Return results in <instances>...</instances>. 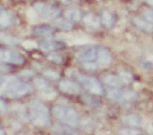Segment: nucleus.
I'll return each mask as SVG.
<instances>
[{"label":"nucleus","instance_id":"1","mask_svg":"<svg viewBox=\"0 0 153 135\" xmlns=\"http://www.w3.org/2000/svg\"><path fill=\"white\" fill-rule=\"evenodd\" d=\"M33 88L30 85L22 83L15 76H9L1 80V95L10 98H19L31 92Z\"/></svg>","mask_w":153,"mask_h":135},{"label":"nucleus","instance_id":"2","mask_svg":"<svg viewBox=\"0 0 153 135\" xmlns=\"http://www.w3.org/2000/svg\"><path fill=\"white\" fill-rule=\"evenodd\" d=\"M30 108V120L32 124L38 127L46 126L49 124L48 108L42 102L32 100L29 103Z\"/></svg>","mask_w":153,"mask_h":135},{"label":"nucleus","instance_id":"3","mask_svg":"<svg viewBox=\"0 0 153 135\" xmlns=\"http://www.w3.org/2000/svg\"><path fill=\"white\" fill-rule=\"evenodd\" d=\"M53 113L56 119L68 126L75 127L78 125V113L71 107L65 105H54L53 107Z\"/></svg>","mask_w":153,"mask_h":135},{"label":"nucleus","instance_id":"4","mask_svg":"<svg viewBox=\"0 0 153 135\" xmlns=\"http://www.w3.org/2000/svg\"><path fill=\"white\" fill-rule=\"evenodd\" d=\"M33 10L39 16L47 20L55 19L56 18H58L60 13V10L59 8L43 2L35 3L33 4Z\"/></svg>","mask_w":153,"mask_h":135},{"label":"nucleus","instance_id":"5","mask_svg":"<svg viewBox=\"0 0 153 135\" xmlns=\"http://www.w3.org/2000/svg\"><path fill=\"white\" fill-rule=\"evenodd\" d=\"M108 98L111 100L119 102L121 104L132 103L137 100V93L131 90H120V88H115L108 91Z\"/></svg>","mask_w":153,"mask_h":135},{"label":"nucleus","instance_id":"6","mask_svg":"<svg viewBox=\"0 0 153 135\" xmlns=\"http://www.w3.org/2000/svg\"><path fill=\"white\" fill-rule=\"evenodd\" d=\"M78 80L83 85V86L92 93L95 95H102L104 90L100 82L94 77L87 76V75H79Z\"/></svg>","mask_w":153,"mask_h":135},{"label":"nucleus","instance_id":"7","mask_svg":"<svg viewBox=\"0 0 153 135\" xmlns=\"http://www.w3.org/2000/svg\"><path fill=\"white\" fill-rule=\"evenodd\" d=\"M0 60L3 63H12L14 65H23L25 63V58L21 54L4 49H1Z\"/></svg>","mask_w":153,"mask_h":135},{"label":"nucleus","instance_id":"8","mask_svg":"<svg viewBox=\"0 0 153 135\" xmlns=\"http://www.w3.org/2000/svg\"><path fill=\"white\" fill-rule=\"evenodd\" d=\"M59 87L60 91H62L65 93L68 94H73V95H76L79 94L82 89L80 87V86L73 81L70 80H62L60 81L59 84Z\"/></svg>","mask_w":153,"mask_h":135},{"label":"nucleus","instance_id":"9","mask_svg":"<svg viewBox=\"0 0 153 135\" xmlns=\"http://www.w3.org/2000/svg\"><path fill=\"white\" fill-rule=\"evenodd\" d=\"M15 21V15L11 11L4 10L1 7L0 11V25L2 28H6L13 24Z\"/></svg>","mask_w":153,"mask_h":135},{"label":"nucleus","instance_id":"10","mask_svg":"<svg viewBox=\"0 0 153 135\" xmlns=\"http://www.w3.org/2000/svg\"><path fill=\"white\" fill-rule=\"evenodd\" d=\"M97 59L102 66H108L112 61L111 52L104 47H99L97 49Z\"/></svg>","mask_w":153,"mask_h":135},{"label":"nucleus","instance_id":"11","mask_svg":"<svg viewBox=\"0 0 153 135\" xmlns=\"http://www.w3.org/2000/svg\"><path fill=\"white\" fill-rule=\"evenodd\" d=\"M76 56L82 61H93L97 58V49L94 47H88L80 51Z\"/></svg>","mask_w":153,"mask_h":135},{"label":"nucleus","instance_id":"12","mask_svg":"<svg viewBox=\"0 0 153 135\" xmlns=\"http://www.w3.org/2000/svg\"><path fill=\"white\" fill-rule=\"evenodd\" d=\"M102 81L107 86L111 88H121L123 86V81L120 77L114 74H105L102 76Z\"/></svg>","mask_w":153,"mask_h":135},{"label":"nucleus","instance_id":"13","mask_svg":"<svg viewBox=\"0 0 153 135\" xmlns=\"http://www.w3.org/2000/svg\"><path fill=\"white\" fill-rule=\"evenodd\" d=\"M64 46H65L64 43L58 40H54V39H46L40 45L41 49L44 52H51L56 49H60Z\"/></svg>","mask_w":153,"mask_h":135},{"label":"nucleus","instance_id":"14","mask_svg":"<svg viewBox=\"0 0 153 135\" xmlns=\"http://www.w3.org/2000/svg\"><path fill=\"white\" fill-rule=\"evenodd\" d=\"M34 85L37 87V89L43 93L46 94H50L53 92V87L47 82V80H45L42 78H35L34 79Z\"/></svg>","mask_w":153,"mask_h":135},{"label":"nucleus","instance_id":"15","mask_svg":"<svg viewBox=\"0 0 153 135\" xmlns=\"http://www.w3.org/2000/svg\"><path fill=\"white\" fill-rule=\"evenodd\" d=\"M101 22L103 26H105L108 29H110L115 23V18L112 12L108 10H104L102 11L101 14Z\"/></svg>","mask_w":153,"mask_h":135},{"label":"nucleus","instance_id":"16","mask_svg":"<svg viewBox=\"0 0 153 135\" xmlns=\"http://www.w3.org/2000/svg\"><path fill=\"white\" fill-rule=\"evenodd\" d=\"M83 23L91 29H96L100 25V20L97 16H95L93 13H88L84 16Z\"/></svg>","mask_w":153,"mask_h":135},{"label":"nucleus","instance_id":"17","mask_svg":"<svg viewBox=\"0 0 153 135\" xmlns=\"http://www.w3.org/2000/svg\"><path fill=\"white\" fill-rule=\"evenodd\" d=\"M123 122L130 126H139L141 125V118L136 114H130L122 117Z\"/></svg>","mask_w":153,"mask_h":135},{"label":"nucleus","instance_id":"18","mask_svg":"<svg viewBox=\"0 0 153 135\" xmlns=\"http://www.w3.org/2000/svg\"><path fill=\"white\" fill-rule=\"evenodd\" d=\"M64 16L68 20L71 21H80L82 18V12L80 10L75 8L68 9L64 12Z\"/></svg>","mask_w":153,"mask_h":135},{"label":"nucleus","instance_id":"19","mask_svg":"<svg viewBox=\"0 0 153 135\" xmlns=\"http://www.w3.org/2000/svg\"><path fill=\"white\" fill-rule=\"evenodd\" d=\"M54 32V28L49 25H39L36 27L34 33L38 36H50Z\"/></svg>","mask_w":153,"mask_h":135},{"label":"nucleus","instance_id":"20","mask_svg":"<svg viewBox=\"0 0 153 135\" xmlns=\"http://www.w3.org/2000/svg\"><path fill=\"white\" fill-rule=\"evenodd\" d=\"M134 23L136 24L137 27H139L142 30H144L147 32H151L153 30V25L152 24V23H150L149 21H143L140 18H136L134 19Z\"/></svg>","mask_w":153,"mask_h":135},{"label":"nucleus","instance_id":"21","mask_svg":"<svg viewBox=\"0 0 153 135\" xmlns=\"http://www.w3.org/2000/svg\"><path fill=\"white\" fill-rule=\"evenodd\" d=\"M1 41L4 44L11 45H15L19 43H20L21 39L19 38H16V37H12L10 35H1Z\"/></svg>","mask_w":153,"mask_h":135},{"label":"nucleus","instance_id":"22","mask_svg":"<svg viewBox=\"0 0 153 135\" xmlns=\"http://www.w3.org/2000/svg\"><path fill=\"white\" fill-rule=\"evenodd\" d=\"M54 26L59 28V29H62V30H66L68 31L73 28L72 24L69 22V20H64V19H58L55 20L54 22Z\"/></svg>","mask_w":153,"mask_h":135},{"label":"nucleus","instance_id":"23","mask_svg":"<svg viewBox=\"0 0 153 135\" xmlns=\"http://www.w3.org/2000/svg\"><path fill=\"white\" fill-rule=\"evenodd\" d=\"M119 77H120L121 80L123 81V83L127 84V85L130 84L132 82V80H133L132 74L130 72H127V71H120Z\"/></svg>","mask_w":153,"mask_h":135},{"label":"nucleus","instance_id":"24","mask_svg":"<svg viewBox=\"0 0 153 135\" xmlns=\"http://www.w3.org/2000/svg\"><path fill=\"white\" fill-rule=\"evenodd\" d=\"M53 130L55 133H57V134H76L74 131L71 130L68 127H67V126H61V125H55L53 128Z\"/></svg>","mask_w":153,"mask_h":135},{"label":"nucleus","instance_id":"25","mask_svg":"<svg viewBox=\"0 0 153 135\" xmlns=\"http://www.w3.org/2000/svg\"><path fill=\"white\" fill-rule=\"evenodd\" d=\"M47 59L54 64H61L63 61V58L61 57L60 54L57 53V52H52L50 54H48L47 56Z\"/></svg>","mask_w":153,"mask_h":135},{"label":"nucleus","instance_id":"26","mask_svg":"<svg viewBox=\"0 0 153 135\" xmlns=\"http://www.w3.org/2000/svg\"><path fill=\"white\" fill-rule=\"evenodd\" d=\"M44 75L50 79L57 80L59 79V73L58 72L53 70V69H47L44 71Z\"/></svg>","mask_w":153,"mask_h":135},{"label":"nucleus","instance_id":"27","mask_svg":"<svg viewBox=\"0 0 153 135\" xmlns=\"http://www.w3.org/2000/svg\"><path fill=\"white\" fill-rule=\"evenodd\" d=\"M82 66L87 71H95L98 67L97 65L95 63H93L92 61H83Z\"/></svg>","mask_w":153,"mask_h":135},{"label":"nucleus","instance_id":"28","mask_svg":"<svg viewBox=\"0 0 153 135\" xmlns=\"http://www.w3.org/2000/svg\"><path fill=\"white\" fill-rule=\"evenodd\" d=\"M119 133H120V134H139L140 131L136 130V129H132V128H124V129H121L119 131Z\"/></svg>","mask_w":153,"mask_h":135},{"label":"nucleus","instance_id":"29","mask_svg":"<svg viewBox=\"0 0 153 135\" xmlns=\"http://www.w3.org/2000/svg\"><path fill=\"white\" fill-rule=\"evenodd\" d=\"M14 110L17 112L18 113V115L19 116V117H21V118H25V108H24L22 105H17V106H15L14 107Z\"/></svg>","mask_w":153,"mask_h":135},{"label":"nucleus","instance_id":"30","mask_svg":"<svg viewBox=\"0 0 153 135\" xmlns=\"http://www.w3.org/2000/svg\"><path fill=\"white\" fill-rule=\"evenodd\" d=\"M144 17L146 18L147 21H149L150 23L153 24V11L152 10H147L144 11Z\"/></svg>","mask_w":153,"mask_h":135},{"label":"nucleus","instance_id":"31","mask_svg":"<svg viewBox=\"0 0 153 135\" xmlns=\"http://www.w3.org/2000/svg\"><path fill=\"white\" fill-rule=\"evenodd\" d=\"M34 74H35V72H33L32 70H24L19 73V75H21L24 78H30V77L33 76Z\"/></svg>","mask_w":153,"mask_h":135},{"label":"nucleus","instance_id":"32","mask_svg":"<svg viewBox=\"0 0 153 135\" xmlns=\"http://www.w3.org/2000/svg\"><path fill=\"white\" fill-rule=\"evenodd\" d=\"M4 112V103L3 100H1V114L3 115V113Z\"/></svg>","mask_w":153,"mask_h":135},{"label":"nucleus","instance_id":"33","mask_svg":"<svg viewBox=\"0 0 153 135\" xmlns=\"http://www.w3.org/2000/svg\"><path fill=\"white\" fill-rule=\"evenodd\" d=\"M146 2H147L148 4H150L151 6H153V0H146Z\"/></svg>","mask_w":153,"mask_h":135},{"label":"nucleus","instance_id":"34","mask_svg":"<svg viewBox=\"0 0 153 135\" xmlns=\"http://www.w3.org/2000/svg\"><path fill=\"white\" fill-rule=\"evenodd\" d=\"M0 134H4V130H3V128L1 127V133H0Z\"/></svg>","mask_w":153,"mask_h":135}]
</instances>
